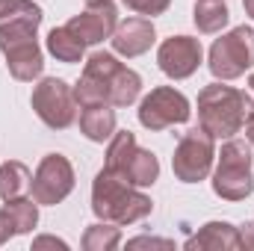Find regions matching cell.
<instances>
[{"label": "cell", "instance_id": "obj_10", "mask_svg": "<svg viewBox=\"0 0 254 251\" xmlns=\"http://www.w3.org/2000/svg\"><path fill=\"white\" fill-rule=\"evenodd\" d=\"M190 101L184 92L172 86H160V89H151V95L139 104V125L148 130H166L172 125L190 122Z\"/></svg>", "mask_w": 254, "mask_h": 251}, {"label": "cell", "instance_id": "obj_1", "mask_svg": "<svg viewBox=\"0 0 254 251\" xmlns=\"http://www.w3.org/2000/svg\"><path fill=\"white\" fill-rule=\"evenodd\" d=\"M142 92V77L122 65L113 54H92L83 68V77L74 89L77 104H113L130 107Z\"/></svg>", "mask_w": 254, "mask_h": 251}, {"label": "cell", "instance_id": "obj_19", "mask_svg": "<svg viewBox=\"0 0 254 251\" xmlns=\"http://www.w3.org/2000/svg\"><path fill=\"white\" fill-rule=\"evenodd\" d=\"M48 51H51L60 63H80L86 45H83L68 27H54L51 36H48Z\"/></svg>", "mask_w": 254, "mask_h": 251}, {"label": "cell", "instance_id": "obj_3", "mask_svg": "<svg viewBox=\"0 0 254 251\" xmlns=\"http://www.w3.org/2000/svg\"><path fill=\"white\" fill-rule=\"evenodd\" d=\"M252 113L254 101L234 86L210 83L198 92V122L213 139H231L234 133H240Z\"/></svg>", "mask_w": 254, "mask_h": 251}, {"label": "cell", "instance_id": "obj_21", "mask_svg": "<svg viewBox=\"0 0 254 251\" xmlns=\"http://www.w3.org/2000/svg\"><path fill=\"white\" fill-rule=\"evenodd\" d=\"M119 243H122V231L113 222L89 225L86 234H83V249L86 251H113Z\"/></svg>", "mask_w": 254, "mask_h": 251}, {"label": "cell", "instance_id": "obj_9", "mask_svg": "<svg viewBox=\"0 0 254 251\" xmlns=\"http://www.w3.org/2000/svg\"><path fill=\"white\" fill-rule=\"evenodd\" d=\"M33 110L36 116L51 127V130H65L77 119V98L74 89L60 80V77H45L33 89Z\"/></svg>", "mask_w": 254, "mask_h": 251}, {"label": "cell", "instance_id": "obj_28", "mask_svg": "<svg viewBox=\"0 0 254 251\" xmlns=\"http://www.w3.org/2000/svg\"><path fill=\"white\" fill-rule=\"evenodd\" d=\"M243 127H246V139H249V145H254V116H249Z\"/></svg>", "mask_w": 254, "mask_h": 251}, {"label": "cell", "instance_id": "obj_27", "mask_svg": "<svg viewBox=\"0 0 254 251\" xmlns=\"http://www.w3.org/2000/svg\"><path fill=\"white\" fill-rule=\"evenodd\" d=\"M240 240H243V249H254V222H249L240 231Z\"/></svg>", "mask_w": 254, "mask_h": 251}, {"label": "cell", "instance_id": "obj_16", "mask_svg": "<svg viewBox=\"0 0 254 251\" xmlns=\"http://www.w3.org/2000/svg\"><path fill=\"white\" fill-rule=\"evenodd\" d=\"M80 130L92 142H104L116 133V113L113 104H83L80 113Z\"/></svg>", "mask_w": 254, "mask_h": 251}, {"label": "cell", "instance_id": "obj_2", "mask_svg": "<svg viewBox=\"0 0 254 251\" xmlns=\"http://www.w3.org/2000/svg\"><path fill=\"white\" fill-rule=\"evenodd\" d=\"M154 204L139 187L127 184L125 178L101 169L95 184H92V213L101 222H113V225H133L142 222L145 216H151Z\"/></svg>", "mask_w": 254, "mask_h": 251}, {"label": "cell", "instance_id": "obj_29", "mask_svg": "<svg viewBox=\"0 0 254 251\" xmlns=\"http://www.w3.org/2000/svg\"><path fill=\"white\" fill-rule=\"evenodd\" d=\"M243 6H246V12L254 18V0H243Z\"/></svg>", "mask_w": 254, "mask_h": 251}, {"label": "cell", "instance_id": "obj_7", "mask_svg": "<svg viewBox=\"0 0 254 251\" xmlns=\"http://www.w3.org/2000/svg\"><path fill=\"white\" fill-rule=\"evenodd\" d=\"M254 65V30L234 27L210 48V71L216 80H237Z\"/></svg>", "mask_w": 254, "mask_h": 251}, {"label": "cell", "instance_id": "obj_14", "mask_svg": "<svg viewBox=\"0 0 254 251\" xmlns=\"http://www.w3.org/2000/svg\"><path fill=\"white\" fill-rule=\"evenodd\" d=\"M154 39H157V33H154V24L151 21H145V18H127L122 21L119 27H116V33H113V48H116V54H122V57H142L145 51H151V45H154Z\"/></svg>", "mask_w": 254, "mask_h": 251}, {"label": "cell", "instance_id": "obj_11", "mask_svg": "<svg viewBox=\"0 0 254 251\" xmlns=\"http://www.w3.org/2000/svg\"><path fill=\"white\" fill-rule=\"evenodd\" d=\"M74 189V169L63 154H48L33 175V198L39 204H60Z\"/></svg>", "mask_w": 254, "mask_h": 251}, {"label": "cell", "instance_id": "obj_30", "mask_svg": "<svg viewBox=\"0 0 254 251\" xmlns=\"http://www.w3.org/2000/svg\"><path fill=\"white\" fill-rule=\"evenodd\" d=\"M98 3H107V0H86V6H98Z\"/></svg>", "mask_w": 254, "mask_h": 251}, {"label": "cell", "instance_id": "obj_23", "mask_svg": "<svg viewBox=\"0 0 254 251\" xmlns=\"http://www.w3.org/2000/svg\"><path fill=\"white\" fill-rule=\"evenodd\" d=\"M169 3L172 0H125L127 9H133V12H139V15H163L166 9H169Z\"/></svg>", "mask_w": 254, "mask_h": 251}, {"label": "cell", "instance_id": "obj_22", "mask_svg": "<svg viewBox=\"0 0 254 251\" xmlns=\"http://www.w3.org/2000/svg\"><path fill=\"white\" fill-rule=\"evenodd\" d=\"M18 15H42V9L33 0H0V21L18 18Z\"/></svg>", "mask_w": 254, "mask_h": 251}, {"label": "cell", "instance_id": "obj_5", "mask_svg": "<svg viewBox=\"0 0 254 251\" xmlns=\"http://www.w3.org/2000/svg\"><path fill=\"white\" fill-rule=\"evenodd\" d=\"M107 172L125 178L127 184L133 187H151L157 178H160V160L139 148L136 145V136L130 130H122V133H113L110 139V148H107V163H104Z\"/></svg>", "mask_w": 254, "mask_h": 251}, {"label": "cell", "instance_id": "obj_13", "mask_svg": "<svg viewBox=\"0 0 254 251\" xmlns=\"http://www.w3.org/2000/svg\"><path fill=\"white\" fill-rule=\"evenodd\" d=\"M83 45H98L104 39H113L116 27H119V12L113 6V0L107 3H98V6H89L83 15H74L68 24H65Z\"/></svg>", "mask_w": 254, "mask_h": 251}, {"label": "cell", "instance_id": "obj_24", "mask_svg": "<svg viewBox=\"0 0 254 251\" xmlns=\"http://www.w3.org/2000/svg\"><path fill=\"white\" fill-rule=\"evenodd\" d=\"M127 249H175V243L157 240V237H136V240L127 243Z\"/></svg>", "mask_w": 254, "mask_h": 251}, {"label": "cell", "instance_id": "obj_6", "mask_svg": "<svg viewBox=\"0 0 254 251\" xmlns=\"http://www.w3.org/2000/svg\"><path fill=\"white\" fill-rule=\"evenodd\" d=\"M254 189L252 178V148L249 142L228 139L219 154V166L213 175V192L225 201H243Z\"/></svg>", "mask_w": 254, "mask_h": 251}, {"label": "cell", "instance_id": "obj_15", "mask_svg": "<svg viewBox=\"0 0 254 251\" xmlns=\"http://www.w3.org/2000/svg\"><path fill=\"white\" fill-rule=\"evenodd\" d=\"M184 246L190 251H234L243 249V240H240V228H234L228 222H207Z\"/></svg>", "mask_w": 254, "mask_h": 251}, {"label": "cell", "instance_id": "obj_26", "mask_svg": "<svg viewBox=\"0 0 254 251\" xmlns=\"http://www.w3.org/2000/svg\"><path fill=\"white\" fill-rule=\"evenodd\" d=\"M33 249H68V243H63V240H57V237H39L36 243H33Z\"/></svg>", "mask_w": 254, "mask_h": 251}, {"label": "cell", "instance_id": "obj_25", "mask_svg": "<svg viewBox=\"0 0 254 251\" xmlns=\"http://www.w3.org/2000/svg\"><path fill=\"white\" fill-rule=\"evenodd\" d=\"M12 237H18V234H15V225H12L9 213H6V210H0V246H3V243H9Z\"/></svg>", "mask_w": 254, "mask_h": 251}, {"label": "cell", "instance_id": "obj_31", "mask_svg": "<svg viewBox=\"0 0 254 251\" xmlns=\"http://www.w3.org/2000/svg\"><path fill=\"white\" fill-rule=\"evenodd\" d=\"M249 86H252V89H254V74H252V80H249Z\"/></svg>", "mask_w": 254, "mask_h": 251}, {"label": "cell", "instance_id": "obj_17", "mask_svg": "<svg viewBox=\"0 0 254 251\" xmlns=\"http://www.w3.org/2000/svg\"><path fill=\"white\" fill-rule=\"evenodd\" d=\"M33 187V175L24 163L18 160H6L0 166V198L12 201V198H24Z\"/></svg>", "mask_w": 254, "mask_h": 251}, {"label": "cell", "instance_id": "obj_8", "mask_svg": "<svg viewBox=\"0 0 254 251\" xmlns=\"http://www.w3.org/2000/svg\"><path fill=\"white\" fill-rule=\"evenodd\" d=\"M216 139L207 133V130H190L184 133V139L178 142L175 148V157H172V169H175V178L181 184H198L210 175L213 169V157H216Z\"/></svg>", "mask_w": 254, "mask_h": 251}, {"label": "cell", "instance_id": "obj_12", "mask_svg": "<svg viewBox=\"0 0 254 251\" xmlns=\"http://www.w3.org/2000/svg\"><path fill=\"white\" fill-rule=\"evenodd\" d=\"M201 42L192 39V36H172L160 45L157 51V63H160V71L172 80H187L198 71L201 65Z\"/></svg>", "mask_w": 254, "mask_h": 251}, {"label": "cell", "instance_id": "obj_18", "mask_svg": "<svg viewBox=\"0 0 254 251\" xmlns=\"http://www.w3.org/2000/svg\"><path fill=\"white\" fill-rule=\"evenodd\" d=\"M228 18H231V12H228V6L222 0H195L192 21H195V27L201 33H207V36L219 33L228 24Z\"/></svg>", "mask_w": 254, "mask_h": 251}, {"label": "cell", "instance_id": "obj_4", "mask_svg": "<svg viewBox=\"0 0 254 251\" xmlns=\"http://www.w3.org/2000/svg\"><path fill=\"white\" fill-rule=\"evenodd\" d=\"M42 18L45 15H18L9 21H0V51L6 57L9 74L21 83H33L45 68L42 48L36 42V30Z\"/></svg>", "mask_w": 254, "mask_h": 251}, {"label": "cell", "instance_id": "obj_20", "mask_svg": "<svg viewBox=\"0 0 254 251\" xmlns=\"http://www.w3.org/2000/svg\"><path fill=\"white\" fill-rule=\"evenodd\" d=\"M6 213H9V219H12V225H15V234H30L36 225H39V201L36 198H12V201H6V207H3Z\"/></svg>", "mask_w": 254, "mask_h": 251}]
</instances>
